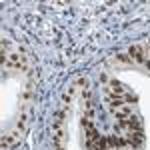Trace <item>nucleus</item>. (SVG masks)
Here are the masks:
<instances>
[{"label": "nucleus", "mask_w": 150, "mask_h": 150, "mask_svg": "<svg viewBox=\"0 0 150 150\" xmlns=\"http://www.w3.org/2000/svg\"><path fill=\"white\" fill-rule=\"evenodd\" d=\"M128 56L132 58V62H138V64H146V66L150 68L148 54H146V50L140 46V44H136V46H130V50H128Z\"/></svg>", "instance_id": "f257e3e1"}, {"label": "nucleus", "mask_w": 150, "mask_h": 150, "mask_svg": "<svg viewBox=\"0 0 150 150\" xmlns=\"http://www.w3.org/2000/svg\"><path fill=\"white\" fill-rule=\"evenodd\" d=\"M146 54H148V60H150V40L146 42Z\"/></svg>", "instance_id": "f03ea898"}]
</instances>
